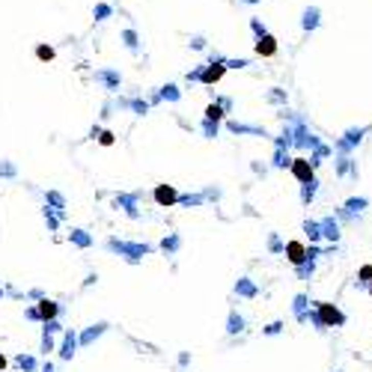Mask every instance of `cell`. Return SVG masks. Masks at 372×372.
<instances>
[{
  "instance_id": "3957f363",
  "label": "cell",
  "mask_w": 372,
  "mask_h": 372,
  "mask_svg": "<svg viewBox=\"0 0 372 372\" xmlns=\"http://www.w3.org/2000/svg\"><path fill=\"white\" fill-rule=\"evenodd\" d=\"M369 128H352V131H345V140H339L337 143V149L339 152H348V149H355L357 143L363 140V134H366Z\"/></svg>"
},
{
  "instance_id": "cb8c5ba5",
  "label": "cell",
  "mask_w": 372,
  "mask_h": 372,
  "mask_svg": "<svg viewBox=\"0 0 372 372\" xmlns=\"http://www.w3.org/2000/svg\"><path fill=\"white\" fill-rule=\"evenodd\" d=\"M0 369H3V357H0Z\"/></svg>"
},
{
  "instance_id": "277c9868",
  "label": "cell",
  "mask_w": 372,
  "mask_h": 372,
  "mask_svg": "<svg viewBox=\"0 0 372 372\" xmlns=\"http://www.w3.org/2000/svg\"><path fill=\"white\" fill-rule=\"evenodd\" d=\"M292 173H295V179H298V182H310V179H313V161H307V158H295V161H292Z\"/></svg>"
},
{
  "instance_id": "44dd1931",
  "label": "cell",
  "mask_w": 372,
  "mask_h": 372,
  "mask_svg": "<svg viewBox=\"0 0 372 372\" xmlns=\"http://www.w3.org/2000/svg\"><path fill=\"white\" fill-rule=\"evenodd\" d=\"M99 140H102L104 146H110V143H113V134H110V131H102V134H99Z\"/></svg>"
},
{
  "instance_id": "52a82bcc",
  "label": "cell",
  "mask_w": 372,
  "mask_h": 372,
  "mask_svg": "<svg viewBox=\"0 0 372 372\" xmlns=\"http://www.w3.org/2000/svg\"><path fill=\"white\" fill-rule=\"evenodd\" d=\"M286 253H289V259H292L295 265H301V262H304V259H307V250H304V244H298V241H292V244H289V247H286Z\"/></svg>"
},
{
  "instance_id": "ffe728a7",
  "label": "cell",
  "mask_w": 372,
  "mask_h": 372,
  "mask_svg": "<svg viewBox=\"0 0 372 372\" xmlns=\"http://www.w3.org/2000/svg\"><path fill=\"white\" fill-rule=\"evenodd\" d=\"M366 280H372V265H363L360 268V283H366Z\"/></svg>"
},
{
  "instance_id": "7c38bea8",
  "label": "cell",
  "mask_w": 372,
  "mask_h": 372,
  "mask_svg": "<svg viewBox=\"0 0 372 372\" xmlns=\"http://www.w3.org/2000/svg\"><path fill=\"white\" fill-rule=\"evenodd\" d=\"M229 128H232L236 134H262V137H265V131H262V128H253V125H238V122H229Z\"/></svg>"
},
{
  "instance_id": "8992f818",
  "label": "cell",
  "mask_w": 372,
  "mask_h": 372,
  "mask_svg": "<svg viewBox=\"0 0 372 372\" xmlns=\"http://www.w3.org/2000/svg\"><path fill=\"white\" fill-rule=\"evenodd\" d=\"M96 78H99L107 89H117V86H119V72H113V68H102V72H96Z\"/></svg>"
},
{
  "instance_id": "603a6c76",
  "label": "cell",
  "mask_w": 372,
  "mask_h": 372,
  "mask_svg": "<svg viewBox=\"0 0 372 372\" xmlns=\"http://www.w3.org/2000/svg\"><path fill=\"white\" fill-rule=\"evenodd\" d=\"M241 3H259V0H241Z\"/></svg>"
},
{
  "instance_id": "5bb4252c",
  "label": "cell",
  "mask_w": 372,
  "mask_h": 372,
  "mask_svg": "<svg viewBox=\"0 0 372 372\" xmlns=\"http://www.w3.org/2000/svg\"><path fill=\"white\" fill-rule=\"evenodd\" d=\"M223 117V113H220V104L215 102V104H208V107H205V119H215V122H218V119Z\"/></svg>"
},
{
  "instance_id": "d4e9b609",
  "label": "cell",
  "mask_w": 372,
  "mask_h": 372,
  "mask_svg": "<svg viewBox=\"0 0 372 372\" xmlns=\"http://www.w3.org/2000/svg\"><path fill=\"white\" fill-rule=\"evenodd\" d=\"M369 292H372V286H369Z\"/></svg>"
},
{
  "instance_id": "7a4b0ae2",
  "label": "cell",
  "mask_w": 372,
  "mask_h": 372,
  "mask_svg": "<svg viewBox=\"0 0 372 372\" xmlns=\"http://www.w3.org/2000/svg\"><path fill=\"white\" fill-rule=\"evenodd\" d=\"M256 54H259V57H274V54H277V39L271 33L256 36Z\"/></svg>"
},
{
  "instance_id": "9c48e42d",
  "label": "cell",
  "mask_w": 372,
  "mask_h": 372,
  "mask_svg": "<svg viewBox=\"0 0 372 372\" xmlns=\"http://www.w3.org/2000/svg\"><path fill=\"white\" fill-rule=\"evenodd\" d=\"M155 197H158V203H161V205H170L173 200H176V191L167 188V185H161L158 191H155Z\"/></svg>"
},
{
  "instance_id": "7402d4cb",
  "label": "cell",
  "mask_w": 372,
  "mask_h": 372,
  "mask_svg": "<svg viewBox=\"0 0 372 372\" xmlns=\"http://www.w3.org/2000/svg\"><path fill=\"white\" fill-rule=\"evenodd\" d=\"M57 313V307L54 304H42V316H54Z\"/></svg>"
},
{
  "instance_id": "5b68a950",
  "label": "cell",
  "mask_w": 372,
  "mask_h": 372,
  "mask_svg": "<svg viewBox=\"0 0 372 372\" xmlns=\"http://www.w3.org/2000/svg\"><path fill=\"white\" fill-rule=\"evenodd\" d=\"M319 24H321V9H319V6H307L304 15H301V27L310 33V30H316Z\"/></svg>"
},
{
  "instance_id": "e0dca14e",
  "label": "cell",
  "mask_w": 372,
  "mask_h": 372,
  "mask_svg": "<svg viewBox=\"0 0 372 372\" xmlns=\"http://www.w3.org/2000/svg\"><path fill=\"white\" fill-rule=\"evenodd\" d=\"M345 208H348V212H360V208H366V200H348Z\"/></svg>"
},
{
  "instance_id": "4fadbf2b",
  "label": "cell",
  "mask_w": 372,
  "mask_h": 372,
  "mask_svg": "<svg viewBox=\"0 0 372 372\" xmlns=\"http://www.w3.org/2000/svg\"><path fill=\"white\" fill-rule=\"evenodd\" d=\"M36 57H39V60H54V48L51 45H39V48H36Z\"/></svg>"
},
{
  "instance_id": "ba28073f",
  "label": "cell",
  "mask_w": 372,
  "mask_h": 372,
  "mask_svg": "<svg viewBox=\"0 0 372 372\" xmlns=\"http://www.w3.org/2000/svg\"><path fill=\"white\" fill-rule=\"evenodd\" d=\"M122 42H125V48L128 51H140V36H137V30H122Z\"/></svg>"
},
{
  "instance_id": "ac0fdd59",
  "label": "cell",
  "mask_w": 372,
  "mask_h": 372,
  "mask_svg": "<svg viewBox=\"0 0 372 372\" xmlns=\"http://www.w3.org/2000/svg\"><path fill=\"white\" fill-rule=\"evenodd\" d=\"M191 48H194V51H203V48H205V39H203V36H194V39H191Z\"/></svg>"
},
{
  "instance_id": "6da1fadb",
  "label": "cell",
  "mask_w": 372,
  "mask_h": 372,
  "mask_svg": "<svg viewBox=\"0 0 372 372\" xmlns=\"http://www.w3.org/2000/svg\"><path fill=\"white\" fill-rule=\"evenodd\" d=\"M316 321L334 328V324H345V316H342L334 304H316Z\"/></svg>"
},
{
  "instance_id": "2e32d148",
  "label": "cell",
  "mask_w": 372,
  "mask_h": 372,
  "mask_svg": "<svg viewBox=\"0 0 372 372\" xmlns=\"http://www.w3.org/2000/svg\"><path fill=\"white\" fill-rule=\"evenodd\" d=\"M250 30H253V36H262V33H268V30H265V24H262L259 18H250Z\"/></svg>"
},
{
  "instance_id": "9a60e30c",
  "label": "cell",
  "mask_w": 372,
  "mask_h": 372,
  "mask_svg": "<svg viewBox=\"0 0 372 372\" xmlns=\"http://www.w3.org/2000/svg\"><path fill=\"white\" fill-rule=\"evenodd\" d=\"M161 96H164V99H170V102H179V89H176L173 84L164 86V89H161Z\"/></svg>"
},
{
  "instance_id": "8fae6325",
  "label": "cell",
  "mask_w": 372,
  "mask_h": 372,
  "mask_svg": "<svg viewBox=\"0 0 372 372\" xmlns=\"http://www.w3.org/2000/svg\"><path fill=\"white\" fill-rule=\"evenodd\" d=\"M321 236H328V238H334V241H337V238H339V226L331 218L321 220Z\"/></svg>"
},
{
  "instance_id": "d6986e66",
  "label": "cell",
  "mask_w": 372,
  "mask_h": 372,
  "mask_svg": "<svg viewBox=\"0 0 372 372\" xmlns=\"http://www.w3.org/2000/svg\"><path fill=\"white\" fill-rule=\"evenodd\" d=\"M226 63V68H244L247 66V60H223Z\"/></svg>"
},
{
  "instance_id": "30bf717a",
  "label": "cell",
  "mask_w": 372,
  "mask_h": 372,
  "mask_svg": "<svg viewBox=\"0 0 372 372\" xmlns=\"http://www.w3.org/2000/svg\"><path fill=\"white\" fill-rule=\"evenodd\" d=\"M110 15H113V6L110 3H96V9H92V18L96 21H107Z\"/></svg>"
}]
</instances>
